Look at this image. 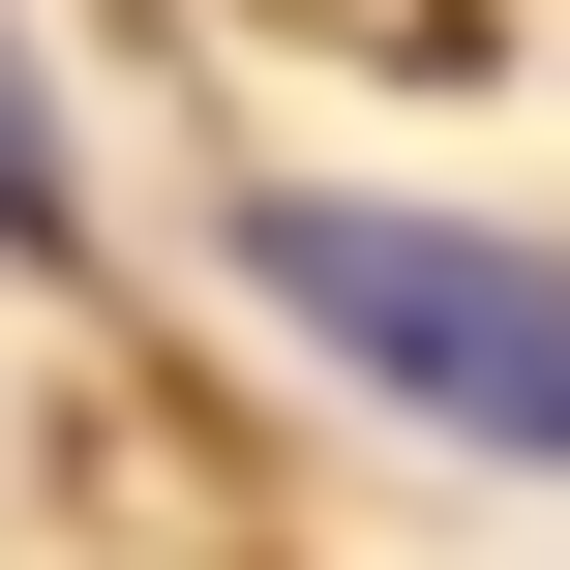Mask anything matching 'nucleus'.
<instances>
[{
	"mask_svg": "<svg viewBox=\"0 0 570 570\" xmlns=\"http://www.w3.org/2000/svg\"><path fill=\"white\" fill-rule=\"evenodd\" d=\"M240 271H271V331H331L421 451L570 481V271H541V240H481V210H361V180H271Z\"/></svg>",
	"mask_w": 570,
	"mask_h": 570,
	"instance_id": "f257e3e1",
	"label": "nucleus"
}]
</instances>
